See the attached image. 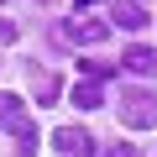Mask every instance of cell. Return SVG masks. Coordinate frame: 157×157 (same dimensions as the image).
I'll return each instance as SVG.
<instances>
[{
  "label": "cell",
  "mask_w": 157,
  "mask_h": 157,
  "mask_svg": "<svg viewBox=\"0 0 157 157\" xmlns=\"http://www.w3.org/2000/svg\"><path fill=\"white\" fill-rule=\"evenodd\" d=\"M0 126L16 136V157H37V126H32L26 105L16 94H6V89H0Z\"/></svg>",
  "instance_id": "cell-1"
},
{
  "label": "cell",
  "mask_w": 157,
  "mask_h": 157,
  "mask_svg": "<svg viewBox=\"0 0 157 157\" xmlns=\"http://www.w3.org/2000/svg\"><path fill=\"white\" fill-rule=\"evenodd\" d=\"M121 126H131V131L157 126V94H152V89H126V100H121Z\"/></svg>",
  "instance_id": "cell-2"
},
{
  "label": "cell",
  "mask_w": 157,
  "mask_h": 157,
  "mask_svg": "<svg viewBox=\"0 0 157 157\" xmlns=\"http://www.w3.org/2000/svg\"><path fill=\"white\" fill-rule=\"evenodd\" d=\"M52 147H58L63 157H94V152H100V141H94L84 126H58V131H52Z\"/></svg>",
  "instance_id": "cell-3"
},
{
  "label": "cell",
  "mask_w": 157,
  "mask_h": 157,
  "mask_svg": "<svg viewBox=\"0 0 157 157\" xmlns=\"http://www.w3.org/2000/svg\"><path fill=\"white\" fill-rule=\"evenodd\" d=\"M121 63H126V73L157 78V47H141V42H136V47H126V58H121Z\"/></svg>",
  "instance_id": "cell-4"
},
{
  "label": "cell",
  "mask_w": 157,
  "mask_h": 157,
  "mask_svg": "<svg viewBox=\"0 0 157 157\" xmlns=\"http://www.w3.org/2000/svg\"><path fill=\"white\" fill-rule=\"evenodd\" d=\"M110 26H121V32H141V26H147V11L136 6V0H115V11H110Z\"/></svg>",
  "instance_id": "cell-5"
},
{
  "label": "cell",
  "mask_w": 157,
  "mask_h": 157,
  "mask_svg": "<svg viewBox=\"0 0 157 157\" xmlns=\"http://www.w3.org/2000/svg\"><path fill=\"white\" fill-rule=\"evenodd\" d=\"M63 37H68V42H105V37H110V21H68Z\"/></svg>",
  "instance_id": "cell-6"
},
{
  "label": "cell",
  "mask_w": 157,
  "mask_h": 157,
  "mask_svg": "<svg viewBox=\"0 0 157 157\" xmlns=\"http://www.w3.org/2000/svg\"><path fill=\"white\" fill-rule=\"evenodd\" d=\"M68 100H73L78 110H100V105H105V89L94 84V78H78V84H73V94H68Z\"/></svg>",
  "instance_id": "cell-7"
},
{
  "label": "cell",
  "mask_w": 157,
  "mask_h": 157,
  "mask_svg": "<svg viewBox=\"0 0 157 157\" xmlns=\"http://www.w3.org/2000/svg\"><path fill=\"white\" fill-rule=\"evenodd\" d=\"M32 94H37L42 105H52V100L63 94V84H58V73H42V68H37V73H32Z\"/></svg>",
  "instance_id": "cell-8"
},
{
  "label": "cell",
  "mask_w": 157,
  "mask_h": 157,
  "mask_svg": "<svg viewBox=\"0 0 157 157\" xmlns=\"http://www.w3.org/2000/svg\"><path fill=\"white\" fill-rule=\"evenodd\" d=\"M0 42H16V26L11 21H0Z\"/></svg>",
  "instance_id": "cell-9"
},
{
  "label": "cell",
  "mask_w": 157,
  "mask_h": 157,
  "mask_svg": "<svg viewBox=\"0 0 157 157\" xmlns=\"http://www.w3.org/2000/svg\"><path fill=\"white\" fill-rule=\"evenodd\" d=\"M110 157H136V147H115V152H110Z\"/></svg>",
  "instance_id": "cell-10"
},
{
  "label": "cell",
  "mask_w": 157,
  "mask_h": 157,
  "mask_svg": "<svg viewBox=\"0 0 157 157\" xmlns=\"http://www.w3.org/2000/svg\"><path fill=\"white\" fill-rule=\"evenodd\" d=\"M73 6H78V11H89V6H100V0H73Z\"/></svg>",
  "instance_id": "cell-11"
}]
</instances>
